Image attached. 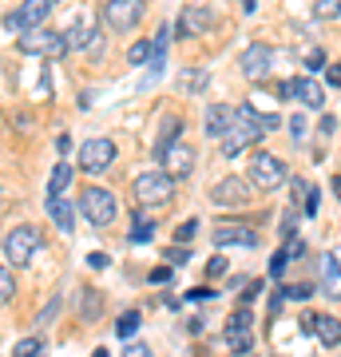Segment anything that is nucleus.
<instances>
[{
    "label": "nucleus",
    "mask_w": 341,
    "mask_h": 357,
    "mask_svg": "<svg viewBox=\"0 0 341 357\" xmlns=\"http://www.w3.org/2000/svg\"><path fill=\"white\" fill-rule=\"evenodd\" d=\"M262 135H266V128H262V119H258V112H254V103H242L238 112H234V123L222 135V155L234 159V155H242L250 143L262 139Z\"/></svg>",
    "instance_id": "nucleus-1"
},
{
    "label": "nucleus",
    "mask_w": 341,
    "mask_h": 357,
    "mask_svg": "<svg viewBox=\"0 0 341 357\" xmlns=\"http://www.w3.org/2000/svg\"><path fill=\"white\" fill-rule=\"evenodd\" d=\"M40 246H44V238H40L36 227H13L4 234V258H8L13 266H28V262L40 255Z\"/></svg>",
    "instance_id": "nucleus-2"
},
{
    "label": "nucleus",
    "mask_w": 341,
    "mask_h": 357,
    "mask_svg": "<svg viewBox=\"0 0 341 357\" xmlns=\"http://www.w3.org/2000/svg\"><path fill=\"white\" fill-rule=\"evenodd\" d=\"M79 211H84V218H88L91 227H107V222H115L119 203H115V195L107 191V187H84V195H79Z\"/></svg>",
    "instance_id": "nucleus-3"
},
{
    "label": "nucleus",
    "mask_w": 341,
    "mask_h": 357,
    "mask_svg": "<svg viewBox=\"0 0 341 357\" xmlns=\"http://www.w3.org/2000/svg\"><path fill=\"white\" fill-rule=\"evenodd\" d=\"M286 178H290V171H286V163H282L278 155L258 151L250 159V183L258 187V191H278Z\"/></svg>",
    "instance_id": "nucleus-4"
},
{
    "label": "nucleus",
    "mask_w": 341,
    "mask_h": 357,
    "mask_svg": "<svg viewBox=\"0 0 341 357\" xmlns=\"http://www.w3.org/2000/svg\"><path fill=\"white\" fill-rule=\"evenodd\" d=\"M171 191H175V178L167 175V171H143L135 178V199L143 206H163L171 203Z\"/></svg>",
    "instance_id": "nucleus-5"
},
{
    "label": "nucleus",
    "mask_w": 341,
    "mask_h": 357,
    "mask_svg": "<svg viewBox=\"0 0 341 357\" xmlns=\"http://www.w3.org/2000/svg\"><path fill=\"white\" fill-rule=\"evenodd\" d=\"M20 52H28V56H44V60H56V56L68 52V40H63L60 32H48V28H28V32H20Z\"/></svg>",
    "instance_id": "nucleus-6"
},
{
    "label": "nucleus",
    "mask_w": 341,
    "mask_h": 357,
    "mask_svg": "<svg viewBox=\"0 0 341 357\" xmlns=\"http://www.w3.org/2000/svg\"><path fill=\"white\" fill-rule=\"evenodd\" d=\"M143 13H147L143 0H107L103 4V24L112 28V32H131L143 20Z\"/></svg>",
    "instance_id": "nucleus-7"
},
{
    "label": "nucleus",
    "mask_w": 341,
    "mask_h": 357,
    "mask_svg": "<svg viewBox=\"0 0 341 357\" xmlns=\"http://www.w3.org/2000/svg\"><path fill=\"white\" fill-rule=\"evenodd\" d=\"M155 159L163 163V171L171 178H187L190 171H195V147L183 139H175L171 147H163V151H155Z\"/></svg>",
    "instance_id": "nucleus-8"
},
{
    "label": "nucleus",
    "mask_w": 341,
    "mask_h": 357,
    "mask_svg": "<svg viewBox=\"0 0 341 357\" xmlns=\"http://www.w3.org/2000/svg\"><path fill=\"white\" fill-rule=\"evenodd\" d=\"M52 13V0H24L16 13L4 16V28H13V32H28V28H44Z\"/></svg>",
    "instance_id": "nucleus-9"
},
{
    "label": "nucleus",
    "mask_w": 341,
    "mask_h": 357,
    "mask_svg": "<svg viewBox=\"0 0 341 357\" xmlns=\"http://www.w3.org/2000/svg\"><path fill=\"white\" fill-rule=\"evenodd\" d=\"M211 238H215V246H258V230L250 222H234V218L227 222V218H218Z\"/></svg>",
    "instance_id": "nucleus-10"
},
{
    "label": "nucleus",
    "mask_w": 341,
    "mask_h": 357,
    "mask_svg": "<svg viewBox=\"0 0 341 357\" xmlns=\"http://www.w3.org/2000/svg\"><path fill=\"white\" fill-rule=\"evenodd\" d=\"M115 163V143L112 139H88L79 147V167L88 171V175H100L107 167Z\"/></svg>",
    "instance_id": "nucleus-11"
},
{
    "label": "nucleus",
    "mask_w": 341,
    "mask_h": 357,
    "mask_svg": "<svg viewBox=\"0 0 341 357\" xmlns=\"http://www.w3.org/2000/svg\"><path fill=\"white\" fill-rule=\"evenodd\" d=\"M211 203H218V206H246L250 203V187H246L238 175H227V178H218L215 187H211Z\"/></svg>",
    "instance_id": "nucleus-12"
},
{
    "label": "nucleus",
    "mask_w": 341,
    "mask_h": 357,
    "mask_svg": "<svg viewBox=\"0 0 341 357\" xmlns=\"http://www.w3.org/2000/svg\"><path fill=\"white\" fill-rule=\"evenodd\" d=\"M270 60H274V52H270V44H250V48L242 52V76L246 79H262L266 72H270Z\"/></svg>",
    "instance_id": "nucleus-13"
},
{
    "label": "nucleus",
    "mask_w": 341,
    "mask_h": 357,
    "mask_svg": "<svg viewBox=\"0 0 341 357\" xmlns=\"http://www.w3.org/2000/svg\"><path fill=\"white\" fill-rule=\"evenodd\" d=\"M215 28V13L211 8H187L183 20H179V36H190V32H211Z\"/></svg>",
    "instance_id": "nucleus-14"
},
{
    "label": "nucleus",
    "mask_w": 341,
    "mask_h": 357,
    "mask_svg": "<svg viewBox=\"0 0 341 357\" xmlns=\"http://www.w3.org/2000/svg\"><path fill=\"white\" fill-rule=\"evenodd\" d=\"M230 123H234V112H230L227 103H211V107H206V135L222 139Z\"/></svg>",
    "instance_id": "nucleus-15"
},
{
    "label": "nucleus",
    "mask_w": 341,
    "mask_h": 357,
    "mask_svg": "<svg viewBox=\"0 0 341 357\" xmlns=\"http://www.w3.org/2000/svg\"><path fill=\"white\" fill-rule=\"evenodd\" d=\"M321 290H326V298L341 302V266L333 262V255L321 258Z\"/></svg>",
    "instance_id": "nucleus-16"
},
{
    "label": "nucleus",
    "mask_w": 341,
    "mask_h": 357,
    "mask_svg": "<svg viewBox=\"0 0 341 357\" xmlns=\"http://www.w3.org/2000/svg\"><path fill=\"white\" fill-rule=\"evenodd\" d=\"M48 215L63 234H72V227H76V206L68 203V199H48Z\"/></svg>",
    "instance_id": "nucleus-17"
},
{
    "label": "nucleus",
    "mask_w": 341,
    "mask_h": 357,
    "mask_svg": "<svg viewBox=\"0 0 341 357\" xmlns=\"http://www.w3.org/2000/svg\"><path fill=\"white\" fill-rule=\"evenodd\" d=\"M314 337H317L321 345H329V349H333V345H341V318H333V314H321V318H317Z\"/></svg>",
    "instance_id": "nucleus-18"
},
{
    "label": "nucleus",
    "mask_w": 341,
    "mask_h": 357,
    "mask_svg": "<svg viewBox=\"0 0 341 357\" xmlns=\"http://www.w3.org/2000/svg\"><path fill=\"white\" fill-rule=\"evenodd\" d=\"M298 100L305 103V107H321V103H326V91H321V84H317V79H310V76H298Z\"/></svg>",
    "instance_id": "nucleus-19"
},
{
    "label": "nucleus",
    "mask_w": 341,
    "mask_h": 357,
    "mask_svg": "<svg viewBox=\"0 0 341 357\" xmlns=\"http://www.w3.org/2000/svg\"><path fill=\"white\" fill-rule=\"evenodd\" d=\"M72 163H60L56 171H52V178H48V199H63V191H68V183H72Z\"/></svg>",
    "instance_id": "nucleus-20"
},
{
    "label": "nucleus",
    "mask_w": 341,
    "mask_h": 357,
    "mask_svg": "<svg viewBox=\"0 0 341 357\" xmlns=\"http://www.w3.org/2000/svg\"><path fill=\"white\" fill-rule=\"evenodd\" d=\"M151 56H155V44L151 40H135V44H131V48H127V64H151Z\"/></svg>",
    "instance_id": "nucleus-21"
},
{
    "label": "nucleus",
    "mask_w": 341,
    "mask_h": 357,
    "mask_svg": "<svg viewBox=\"0 0 341 357\" xmlns=\"http://www.w3.org/2000/svg\"><path fill=\"white\" fill-rule=\"evenodd\" d=\"M179 131H183V119H179V115H167V123L159 128V147H155V151H163V147H171V143L179 139Z\"/></svg>",
    "instance_id": "nucleus-22"
},
{
    "label": "nucleus",
    "mask_w": 341,
    "mask_h": 357,
    "mask_svg": "<svg viewBox=\"0 0 341 357\" xmlns=\"http://www.w3.org/2000/svg\"><path fill=\"white\" fill-rule=\"evenodd\" d=\"M139 310H127V314H123V318H119V321H115V333H119V337H127V342H131V333H135V330H139Z\"/></svg>",
    "instance_id": "nucleus-23"
},
{
    "label": "nucleus",
    "mask_w": 341,
    "mask_h": 357,
    "mask_svg": "<svg viewBox=\"0 0 341 357\" xmlns=\"http://www.w3.org/2000/svg\"><path fill=\"white\" fill-rule=\"evenodd\" d=\"M44 354V337H20L13 349V357H40Z\"/></svg>",
    "instance_id": "nucleus-24"
},
{
    "label": "nucleus",
    "mask_w": 341,
    "mask_h": 357,
    "mask_svg": "<svg viewBox=\"0 0 341 357\" xmlns=\"http://www.w3.org/2000/svg\"><path fill=\"white\" fill-rule=\"evenodd\" d=\"M151 234H155V222L147 215H135V230H131V243H151Z\"/></svg>",
    "instance_id": "nucleus-25"
},
{
    "label": "nucleus",
    "mask_w": 341,
    "mask_h": 357,
    "mask_svg": "<svg viewBox=\"0 0 341 357\" xmlns=\"http://www.w3.org/2000/svg\"><path fill=\"white\" fill-rule=\"evenodd\" d=\"M206 84H211V72H202V68H195V72L187 68V72H183V88L187 91H202Z\"/></svg>",
    "instance_id": "nucleus-26"
},
{
    "label": "nucleus",
    "mask_w": 341,
    "mask_h": 357,
    "mask_svg": "<svg viewBox=\"0 0 341 357\" xmlns=\"http://www.w3.org/2000/svg\"><path fill=\"white\" fill-rule=\"evenodd\" d=\"M250 321H254V310H250V306H238L234 314H230V321H227V333H234V330H250Z\"/></svg>",
    "instance_id": "nucleus-27"
},
{
    "label": "nucleus",
    "mask_w": 341,
    "mask_h": 357,
    "mask_svg": "<svg viewBox=\"0 0 341 357\" xmlns=\"http://www.w3.org/2000/svg\"><path fill=\"white\" fill-rule=\"evenodd\" d=\"M79 298H84V310H79V318H84V321H96V318H100V298H96V290H84V294H79Z\"/></svg>",
    "instance_id": "nucleus-28"
},
{
    "label": "nucleus",
    "mask_w": 341,
    "mask_h": 357,
    "mask_svg": "<svg viewBox=\"0 0 341 357\" xmlns=\"http://www.w3.org/2000/svg\"><path fill=\"white\" fill-rule=\"evenodd\" d=\"M250 337H254L250 330H234V333H227V345L234 349V354H250V345H254Z\"/></svg>",
    "instance_id": "nucleus-29"
},
{
    "label": "nucleus",
    "mask_w": 341,
    "mask_h": 357,
    "mask_svg": "<svg viewBox=\"0 0 341 357\" xmlns=\"http://www.w3.org/2000/svg\"><path fill=\"white\" fill-rule=\"evenodd\" d=\"M13 298H16V278H13L4 266H0V306H8Z\"/></svg>",
    "instance_id": "nucleus-30"
},
{
    "label": "nucleus",
    "mask_w": 341,
    "mask_h": 357,
    "mask_svg": "<svg viewBox=\"0 0 341 357\" xmlns=\"http://www.w3.org/2000/svg\"><path fill=\"white\" fill-rule=\"evenodd\" d=\"M338 13H341V0H317V4H314V16H317V20H333Z\"/></svg>",
    "instance_id": "nucleus-31"
},
{
    "label": "nucleus",
    "mask_w": 341,
    "mask_h": 357,
    "mask_svg": "<svg viewBox=\"0 0 341 357\" xmlns=\"http://www.w3.org/2000/svg\"><path fill=\"white\" fill-rule=\"evenodd\" d=\"M195 230H199V222H195V218H187V222H179V230H175V243H179V246H187L190 238H195Z\"/></svg>",
    "instance_id": "nucleus-32"
},
{
    "label": "nucleus",
    "mask_w": 341,
    "mask_h": 357,
    "mask_svg": "<svg viewBox=\"0 0 341 357\" xmlns=\"http://www.w3.org/2000/svg\"><path fill=\"white\" fill-rule=\"evenodd\" d=\"M305 68H310V72H321V68H326V52L310 48V52H305Z\"/></svg>",
    "instance_id": "nucleus-33"
},
{
    "label": "nucleus",
    "mask_w": 341,
    "mask_h": 357,
    "mask_svg": "<svg viewBox=\"0 0 341 357\" xmlns=\"http://www.w3.org/2000/svg\"><path fill=\"white\" fill-rule=\"evenodd\" d=\"M286 262H290V255H286V246H282L278 255L270 258V274H274V278H282V274H286Z\"/></svg>",
    "instance_id": "nucleus-34"
},
{
    "label": "nucleus",
    "mask_w": 341,
    "mask_h": 357,
    "mask_svg": "<svg viewBox=\"0 0 341 357\" xmlns=\"http://www.w3.org/2000/svg\"><path fill=\"white\" fill-rule=\"evenodd\" d=\"M171 278H175V274H171V266H155L151 274H147V282H151V286H167Z\"/></svg>",
    "instance_id": "nucleus-35"
},
{
    "label": "nucleus",
    "mask_w": 341,
    "mask_h": 357,
    "mask_svg": "<svg viewBox=\"0 0 341 357\" xmlns=\"http://www.w3.org/2000/svg\"><path fill=\"white\" fill-rule=\"evenodd\" d=\"M103 48H107V40H103L100 32H96V36H91L88 44H84V52H88V56H100V60H103Z\"/></svg>",
    "instance_id": "nucleus-36"
},
{
    "label": "nucleus",
    "mask_w": 341,
    "mask_h": 357,
    "mask_svg": "<svg viewBox=\"0 0 341 357\" xmlns=\"http://www.w3.org/2000/svg\"><path fill=\"white\" fill-rule=\"evenodd\" d=\"M206 274H211V278H222V274H227V258L215 255L211 262H206Z\"/></svg>",
    "instance_id": "nucleus-37"
},
{
    "label": "nucleus",
    "mask_w": 341,
    "mask_h": 357,
    "mask_svg": "<svg viewBox=\"0 0 341 357\" xmlns=\"http://www.w3.org/2000/svg\"><path fill=\"white\" fill-rule=\"evenodd\" d=\"M278 96H282V100H298V76H294V79H282V84H278Z\"/></svg>",
    "instance_id": "nucleus-38"
},
{
    "label": "nucleus",
    "mask_w": 341,
    "mask_h": 357,
    "mask_svg": "<svg viewBox=\"0 0 341 357\" xmlns=\"http://www.w3.org/2000/svg\"><path fill=\"white\" fill-rule=\"evenodd\" d=\"M317 206H321V191L310 187V191H305V211H302V215H317Z\"/></svg>",
    "instance_id": "nucleus-39"
},
{
    "label": "nucleus",
    "mask_w": 341,
    "mask_h": 357,
    "mask_svg": "<svg viewBox=\"0 0 341 357\" xmlns=\"http://www.w3.org/2000/svg\"><path fill=\"white\" fill-rule=\"evenodd\" d=\"M88 266H91V270H107V266H112V258L96 250V255H88Z\"/></svg>",
    "instance_id": "nucleus-40"
},
{
    "label": "nucleus",
    "mask_w": 341,
    "mask_h": 357,
    "mask_svg": "<svg viewBox=\"0 0 341 357\" xmlns=\"http://www.w3.org/2000/svg\"><path fill=\"white\" fill-rule=\"evenodd\" d=\"M123 357H151V349H147L143 342H127V354Z\"/></svg>",
    "instance_id": "nucleus-41"
},
{
    "label": "nucleus",
    "mask_w": 341,
    "mask_h": 357,
    "mask_svg": "<svg viewBox=\"0 0 341 357\" xmlns=\"http://www.w3.org/2000/svg\"><path fill=\"white\" fill-rule=\"evenodd\" d=\"M167 262H171V266L187 262V246H171V250H167Z\"/></svg>",
    "instance_id": "nucleus-42"
},
{
    "label": "nucleus",
    "mask_w": 341,
    "mask_h": 357,
    "mask_svg": "<svg viewBox=\"0 0 341 357\" xmlns=\"http://www.w3.org/2000/svg\"><path fill=\"white\" fill-rule=\"evenodd\" d=\"M294 230H298V215L290 211V215L282 218V234H286V238H294Z\"/></svg>",
    "instance_id": "nucleus-43"
},
{
    "label": "nucleus",
    "mask_w": 341,
    "mask_h": 357,
    "mask_svg": "<svg viewBox=\"0 0 341 357\" xmlns=\"http://www.w3.org/2000/svg\"><path fill=\"white\" fill-rule=\"evenodd\" d=\"M286 255H290V258H302V255H305V243H302V238H290V243H286Z\"/></svg>",
    "instance_id": "nucleus-44"
},
{
    "label": "nucleus",
    "mask_w": 341,
    "mask_h": 357,
    "mask_svg": "<svg viewBox=\"0 0 341 357\" xmlns=\"http://www.w3.org/2000/svg\"><path fill=\"white\" fill-rule=\"evenodd\" d=\"M310 294H314V286H290L286 298H298V302H302V298H310Z\"/></svg>",
    "instance_id": "nucleus-45"
},
{
    "label": "nucleus",
    "mask_w": 341,
    "mask_h": 357,
    "mask_svg": "<svg viewBox=\"0 0 341 357\" xmlns=\"http://www.w3.org/2000/svg\"><path fill=\"white\" fill-rule=\"evenodd\" d=\"M326 79L333 84V88H341V64H329L326 68Z\"/></svg>",
    "instance_id": "nucleus-46"
},
{
    "label": "nucleus",
    "mask_w": 341,
    "mask_h": 357,
    "mask_svg": "<svg viewBox=\"0 0 341 357\" xmlns=\"http://www.w3.org/2000/svg\"><path fill=\"white\" fill-rule=\"evenodd\" d=\"M258 290H262V282H250V286H246V294H242V306H246V302H254V298H258Z\"/></svg>",
    "instance_id": "nucleus-47"
},
{
    "label": "nucleus",
    "mask_w": 341,
    "mask_h": 357,
    "mask_svg": "<svg viewBox=\"0 0 341 357\" xmlns=\"http://www.w3.org/2000/svg\"><path fill=\"white\" fill-rule=\"evenodd\" d=\"M290 131H294V139H302V135H305V123H302V115H294V119H290Z\"/></svg>",
    "instance_id": "nucleus-48"
},
{
    "label": "nucleus",
    "mask_w": 341,
    "mask_h": 357,
    "mask_svg": "<svg viewBox=\"0 0 341 357\" xmlns=\"http://www.w3.org/2000/svg\"><path fill=\"white\" fill-rule=\"evenodd\" d=\"M206 298H215V290H190L187 302H206Z\"/></svg>",
    "instance_id": "nucleus-49"
},
{
    "label": "nucleus",
    "mask_w": 341,
    "mask_h": 357,
    "mask_svg": "<svg viewBox=\"0 0 341 357\" xmlns=\"http://www.w3.org/2000/svg\"><path fill=\"white\" fill-rule=\"evenodd\" d=\"M56 151H60V155L72 151V135H60V139H56Z\"/></svg>",
    "instance_id": "nucleus-50"
},
{
    "label": "nucleus",
    "mask_w": 341,
    "mask_h": 357,
    "mask_svg": "<svg viewBox=\"0 0 341 357\" xmlns=\"http://www.w3.org/2000/svg\"><path fill=\"white\" fill-rule=\"evenodd\" d=\"M302 330H305V333L317 330V314H305V318H302Z\"/></svg>",
    "instance_id": "nucleus-51"
},
{
    "label": "nucleus",
    "mask_w": 341,
    "mask_h": 357,
    "mask_svg": "<svg viewBox=\"0 0 341 357\" xmlns=\"http://www.w3.org/2000/svg\"><path fill=\"white\" fill-rule=\"evenodd\" d=\"M333 195L341 199V175H333Z\"/></svg>",
    "instance_id": "nucleus-52"
},
{
    "label": "nucleus",
    "mask_w": 341,
    "mask_h": 357,
    "mask_svg": "<svg viewBox=\"0 0 341 357\" xmlns=\"http://www.w3.org/2000/svg\"><path fill=\"white\" fill-rule=\"evenodd\" d=\"M333 262H338V266H341V243H338V250H333Z\"/></svg>",
    "instance_id": "nucleus-53"
},
{
    "label": "nucleus",
    "mask_w": 341,
    "mask_h": 357,
    "mask_svg": "<svg viewBox=\"0 0 341 357\" xmlns=\"http://www.w3.org/2000/svg\"><path fill=\"white\" fill-rule=\"evenodd\" d=\"M91 357H112V354H107V349H96V354H91Z\"/></svg>",
    "instance_id": "nucleus-54"
},
{
    "label": "nucleus",
    "mask_w": 341,
    "mask_h": 357,
    "mask_svg": "<svg viewBox=\"0 0 341 357\" xmlns=\"http://www.w3.org/2000/svg\"><path fill=\"white\" fill-rule=\"evenodd\" d=\"M314 4H317V0H314Z\"/></svg>",
    "instance_id": "nucleus-55"
}]
</instances>
